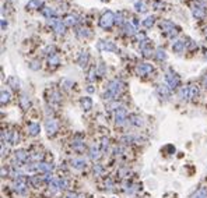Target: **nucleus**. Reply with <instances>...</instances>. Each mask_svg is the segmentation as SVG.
Returning a JSON list of instances; mask_svg holds the SVG:
<instances>
[{"mask_svg": "<svg viewBox=\"0 0 207 198\" xmlns=\"http://www.w3.org/2000/svg\"><path fill=\"white\" fill-rule=\"evenodd\" d=\"M115 22H116V15H115L112 11H106L99 20V25H101V28H104V29H109Z\"/></svg>", "mask_w": 207, "mask_h": 198, "instance_id": "1", "label": "nucleus"}, {"mask_svg": "<svg viewBox=\"0 0 207 198\" xmlns=\"http://www.w3.org/2000/svg\"><path fill=\"white\" fill-rule=\"evenodd\" d=\"M126 121H127V112H126V109L123 106L116 108V112H115V123L117 125H123Z\"/></svg>", "mask_w": 207, "mask_h": 198, "instance_id": "2", "label": "nucleus"}, {"mask_svg": "<svg viewBox=\"0 0 207 198\" xmlns=\"http://www.w3.org/2000/svg\"><path fill=\"white\" fill-rule=\"evenodd\" d=\"M123 91V82L119 80H112L108 84V92H111L113 96H117Z\"/></svg>", "mask_w": 207, "mask_h": 198, "instance_id": "3", "label": "nucleus"}, {"mask_svg": "<svg viewBox=\"0 0 207 198\" xmlns=\"http://www.w3.org/2000/svg\"><path fill=\"white\" fill-rule=\"evenodd\" d=\"M97 47L98 50H102V52H117L116 45L111 41H99Z\"/></svg>", "mask_w": 207, "mask_h": 198, "instance_id": "4", "label": "nucleus"}, {"mask_svg": "<svg viewBox=\"0 0 207 198\" xmlns=\"http://www.w3.org/2000/svg\"><path fill=\"white\" fill-rule=\"evenodd\" d=\"M165 81H167V85L169 88H176L179 85V77L172 71H168L165 74Z\"/></svg>", "mask_w": 207, "mask_h": 198, "instance_id": "5", "label": "nucleus"}, {"mask_svg": "<svg viewBox=\"0 0 207 198\" xmlns=\"http://www.w3.org/2000/svg\"><path fill=\"white\" fill-rule=\"evenodd\" d=\"M159 27H161V29L164 31L165 33H168L169 36H175L176 35V31H175V25H173V22L165 20V21H161Z\"/></svg>", "mask_w": 207, "mask_h": 198, "instance_id": "6", "label": "nucleus"}, {"mask_svg": "<svg viewBox=\"0 0 207 198\" xmlns=\"http://www.w3.org/2000/svg\"><path fill=\"white\" fill-rule=\"evenodd\" d=\"M59 125H58V121H56L55 119H50V117H48L46 121H45V130H46V133L49 134V135H53V134L58 131Z\"/></svg>", "mask_w": 207, "mask_h": 198, "instance_id": "7", "label": "nucleus"}, {"mask_svg": "<svg viewBox=\"0 0 207 198\" xmlns=\"http://www.w3.org/2000/svg\"><path fill=\"white\" fill-rule=\"evenodd\" d=\"M49 24L53 27V29H55V32L58 33V35H63L64 33V22L63 21H60V20H58V18H50Z\"/></svg>", "mask_w": 207, "mask_h": 198, "instance_id": "8", "label": "nucleus"}, {"mask_svg": "<svg viewBox=\"0 0 207 198\" xmlns=\"http://www.w3.org/2000/svg\"><path fill=\"white\" fill-rule=\"evenodd\" d=\"M192 13H193V17H195L196 20L203 18L204 14H206V4H204V3H197V4L193 7Z\"/></svg>", "mask_w": 207, "mask_h": 198, "instance_id": "9", "label": "nucleus"}, {"mask_svg": "<svg viewBox=\"0 0 207 198\" xmlns=\"http://www.w3.org/2000/svg\"><path fill=\"white\" fill-rule=\"evenodd\" d=\"M27 183H25V178L21 177L18 178V180H16V183H14V190H16V192H18V194H25L27 192Z\"/></svg>", "mask_w": 207, "mask_h": 198, "instance_id": "10", "label": "nucleus"}, {"mask_svg": "<svg viewBox=\"0 0 207 198\" xmlns=\"http://www.w3.org/2000/svg\"><path fill=\"white\" fill-rule=\"evenodd\" d=\"M137 74L139 75H148L150 73H153V66L148 63H141L137 66Z\"/></svg>", "mask_w": 207, "mask_h": 198, "instance_id": "11", "label": "nucleus"}, {"mask_svg": "<svg viewBox=\"0 0 207 198\" xmlns=\"http://www.w3.org/2000/svg\"><path fill=\"white\" fill-rule=\"evenodd\" d=\"M53 170V165L52 163H46V162H36V172L41 173H50Z\"/></svg>", "mask_w": 207, "mask_h": 198, "instance_id": "12", "label": "nucleus"}, {"mask_svg": "<svg viewBox=\"0 0 207 198\" xmlns=\"http://www.w3.org/2000/svg\"><path fill=\"white\" fill-rule=\"evenodd\" d=\"M140 49H141L143 55H144L145 57L151 56V53H153V50H151L150 41H148V39H143V41H141V43H140Z\"/></svg>", "mask_w": 207, "mask_h": 198, "instance_id": "13", "label": "nucleus"}, {"mask_svg": "<svg viewBox=\"0 0 207 198\" xmlns=\"http://www.w3.org/2000/svg\"><path fill=\"white\" fill-rule=\"evenodd\" d=\"M88 59H90L88 52H87V50H83V52L80 53V56H78V59H77L78 66H80V67H85L87 64H88Z\"/></svg>", "mask_w": 207, "mask_h": 198, "instance_id": "14", "label": "nucleus"}, {"mask_svg": "<svg viewBox=\"0 0 207 198\" xmlns=\"http://www.w3.org/2000/svg\"><path fill=\"white\" fill-rule=\"evenodd\" d=\"M185 47H186V41H185V39H179V41H176L175 43L172 45L173 52H176V53L183 52V50H185Z\"/></svg>", "mask_w": 207, "mask_h": 198, "instance_id": "15", "label": "nucleus"}, {"mask_svg": "<svg viewBox=\"0 0 207 198\" xmlns=\"http://www.w3.org/2000/svg\"><path fill=\"white\" fill-rule=\"evenodd\" d=\"M16 159H17V163H20V162H27L28 159H30V155H28L27 151L20 149L16 152Z\"/></svg>", "mask_w": 207, "mask_h": 198, "instance_id": "16", "label": "nucleus"}, {"mask_svg": "<svg viewBox=\"0 0 207 198\" xmlns=\"http://www.w3.org/2000/svg\"><path fill=\"white\" fill-rule=\"evenodd\" d=\"M71 166L78 169V170H81L87 166V162L84 161L83 158H74V159H71Z\"/></svg>", "mask_w": 207, "mask_h": 198, "instance_id": "17", "label": "nucleus"}, {"mask_svg": "<svg viewBox=\"0 0 207 198\" xmlns=\"http://www.w3.org/2000/svg\"><path fill=\"white\" fill-rule=\"evenodd\" d=\"M101 151L98 149L95 145H92L91 148H90V152H88V156H90V159H92V161H98V159L101 158Z\"/></svg>", "mask_w": 207, "mask_h": 198, "instance_id": "18", "label": "nucleus"}, {"mask_svg": "<svg viewBox=\"0 0 207 198\" xmlns=\"http://www.w3.org/2000/svg\"><path fill=\"white\" fill-rule=\"evenodd\" d=\"M157 91H158L159 96L164 98V99H168V98H169V94H171V92H169V86L165 85V84H164V85H159Z\"/></svg>", "mask_w": 207, "mask_h": 198, "instance_id": "19", "label": "nucleus"}, {"mask_svg": "<svg viewBox=\"0 0 207 198\" xmlns=\"http://www.w3.org/2000/svg\"><path fill=\"white\" fill-rule=\"evenodd\" d=\"M39 131H41V127H39L38 123H31V124L28 125V133H30V135H32V137L38 135Z\"/></svg>", "mask_w": 207, "mask_h": 198, "instance_id": "20", "label": "nucleus"}, {"mask_svg": "<svg viewBox=\"0 0 207 198\" xmlns=\"http://www.w3.org/2000/svg\"><path fill=\"white\" fill-rule=\"evenodd\" d=\"M125 32H126V35H129V36L134 35V33L137 32L136 25H134L133 22H126L125 24Z\"/></svg>", "mask_w": 207, "mask_h": 198, "instance_id": "21", "label": "nucleus"}, {"mask_svg": "<svg viewBox=\"0 0 207 198\" xmlns=\"http://www.w3.org/2000/svg\"><path fill=\"white\" fill-rule=\"evenodd\" d=\"M80 105H81V108H83L84 110H90V109L92 108V100H91V98H88V96L81 98Z\"/></svg>", "mask_w": 207, "mask_h": 198, "instance_id": "22", "label": "nucleus"}, {"mask_svg": "<svg viewBox=\"0 0 207 198\" xmlns=\"http://www.w3.org/2000/svg\"><path fill=\"white\" fill-rule=\"evenodd\" d=\"M63 22H64V25H67V27H73V25H76L78 22V17L77 15H67Z\"/></svg>", "mask_w": 207, "mask_h": 198, "instance_id": "23", "label": "nucleus"}, {"mask_svg": "<svg viewBox=\"0 0 207 198\" xmlns=\"http://www.w3.org/2000/svg\"><path fill=\"white\" fill-rule=\"evenodd\" d=\"M192 198H207V188L206 187H201V188L196 190V191L193 192Z\"/></svg>", "mask_w": 207, "mask_h": 198, "instance_id": "24", "label": "nucleus"}, {"mask_svg": "<svg viewBox=\"0 0 207 198\" xmlns=\"http://www.w3.org/2000/svg\"><path fill=\"white\" fill-rule=\"evenodd\" d=\"M59 190H60V187H59V178H53V180L49 183L50 194H55V192H58Z\"/></svg>", "mask_w": 207, "mask_h": 198, "instance_id": "25", "label": "nucleus"}, {"mask_svg": "<svg viewBox=\"0 0 207 198\" xmlns=\"http://www.w3.org/2000/svg\"><path fill=\"white\" fill-rule=\"evenodd\" d=\"M42 4H44V3H42V0H30V2L27 3V6H25V7L30 8V10H35V8L41 7Z\"/></svg>", "mask_w": 207, "mask_h": 198, "instance_id": "26", "label": "nucleus"}, {"mask_svg": "<svg viewBox=\"0 0 207 198\" xmlns=\"http://www.w3.org/2000/svg\"><path fill=\"white\" fill-rule=\"evenodd\" d=\"M42 14H44L46 18H55V15H56V11H55V8H52V7H45V8H42Z\"/></svg>", "mask_w": 207, "mask_h": 198, "instance_id": "27", "label": "nucleus"}, {"mask_svg": "<svg viewBox=\"0 0 207 198\" xmlns=\"http://www.w3.org/2000/svg\"><path fill=\"white\" fill-rule=\"evenodd\" d=\"M18 139H20V135H18V133H17V131H10V133H8L7 141L10 142V144H17V142H18Z\"/></svg>", "mask_w": 207, "mask_h": 198, "instance_id": "28", "label": "nucleus"}, {"mask_svg": "<svg viewBox=\"0 0 207 198\" xmlns=\"http://www.w3.org/2000/svg\"><path fill=\"white\" fill-rule=\"evenodd\" d=\"M7 84H8V85H10L13 89H18V88H20V81H18V78L14 77V75L8 78V80H7Z\"/></svg>", "mask_w": 207, "mask_h": 198, "instance_id": "29", "label": "nucleus"}, {"mask_svg": "<svg viewBox=\"0 0 207 198\" xmlns=\"http://www.w3.org/2000/svg\"><path fill=\"white\" fill-rule=\"evenodd\" d=\"M134 7H136V10L139 11V13H145V11H147V6H145L144 3L141 2V0H136V3H134Z\"/></svg>", "mask_w": 207, "mask_h": 198, "instance_id": "30", "label": "nucleus"}, {"mask_svg": "<svg viewBox=\"0 0 207 198\" xmlns=\"http://www.w3.org/2000/svg\"><path fill=\"white\" fill-rule=\"evenodd\" d=\"M197 96H199V89H197V86L190 85V86H189V98H190V99H196Z\"/></svg>", "mask_w": 207, "mask_h": 198, "instance_id": "31", "label": "nucleus"}, {"mask_svg": "<svg viewBox=\"0 0 207 198\" xmlns=\"http://www.w3.org/2000/svg\"><path fill=\"white\" fill-rule=\"evenodd\" d=\"M155 57L158 59V60H165V59H167V53H165L164 49L158 47V49L155 50Z\"/></svg>", "mask_w": 207, "mask_h": 198, "instance_id": "32", "label": "nucleus"}, {"mask_svg": "<svg viewBox=\"0 0 207 198\" xmlns=\"http://www.w3.org/2000/svg\"><path fill=\"white\" fill-rule=\"evenodd\" d=\"M20 103H21V106L24 109H28V108H30V105H31V102H30V99H28L27 95H22V96L20 98Z\"/></svg>", "mask_w": 207, "mask_h": 198, "instance_id": "33", "label": "nucleus"}, {"mask_svg": "<svg viewBox=\"0 0 207 198\" xmlns=\"http://www.w3.org/2000/svg\"><path fill=\"white\" fill-rule=\"evenodd\" d=\"M10 100V92L7 89H2V105L7 103Z\"/></svg>", "mask_w": 207, "mask_h": 198, "instance_id": "34", "label": "nucleus"}, {"mask_svg": "<svg viewBox=\"0 0 207 198\" xmlns=\"http://www.w3.org/2000/svg\"><path fill=\"white\" fill-rule=\"evenodd\" d=\"M77 35L80 36V38H88V36L91 35V32H90V29H87V28H81V29L77 31Z\"/></svg>", "mask_w": 207, "mask_h": 198, "instance_id": "35", "label": "nucleus"}, {"mask_svg": "<svg viewBox=\"0 0 207 198\" xmlns=\"http://www.w3.org/2000/svg\"><path fill=\"white\" fill-rule=\"evenodd\" d=\"M179 98L181 99H187L189 98V86H186V88H182L181 91H179Z\"/></svg>", "mask_w": 207, "mask_h": 198, "instance_id": "36", "label": "nucleus"}, {"mask_svg": "<svg viewBox=\"0 0 207 198\" xmlns=\"http://www.w3.org/2000/svg\"><path fill=\"white\" fill-rule=\"evenodd\" d=\"M48 61H49V66H53V67H56L59 64V57L56 55H52V56H49V59H48Z\"/></svg>", "mask_w": 207, "mask_h": 198, "instance_id": "37", "label": "nucleus"}, {"mask_svg": "<svg viewBox=\"0 0 207 198\" xmlns=\"http://www.w3.org/2000/svg\"><path fill=\"white\" fill-rule=\"evenodd\" d=\"M154 20H155V18H154L153 15L147 17V18H145L144 21H143V25H144L145 28H151V27H153V25H154Z\"/></svg>", "mask_w": 207, "mask_h": 198, "instance_id": "38", "label": "nucleus"}, {"mask_svg": "<svg viewBox=\"0 0 207 198\" xmlns=\"http://www.w3.org/2000/svg\"><path fill=\"white\" fill-rule=\"evenodd\" d=\"M131 124H134V125H137V127H140V125H143V119L141 117H139V116H131Z\"/></svg>", "mask_w": 207, "mask_h": 198, "instance_id": "39", "label": "nucleus"}, {"mask_svg": "<svg viewBox=\"0 0 207 198\" xmlns=\"http://www.w3.org/2000/svg\"><path fill=\"white\" fill-rule=\"evenodd\" d=\"M73 148L77 151H81L84 148V142L81 141V139H74V141H73Z\"/></svg>", "mask_w": 207, "mask_h": 198, "instance_id": "40", "label": "nucleus"}, {"mask_svg": "<svg viewBox=\"0 0 207 198\" xmlns=\"http://www.w3.org/2000/svg\"><path fill=\"white\" fill-rule=\"evenodd\" d=\"M50 100H53V102H60V94H59V92H52V94H50Z\"/></svg>", "mask_w": 207, "mask_h": 198, "instance_id": "41", "label": "nucleus"}, {"mask_svg": "<svg viewBox=\"0 0 207 198\" xmlns=\"http://www.w3.org/2000/svg\"><path fill=\"white\" fill-rule=\"evenodd\" d=\"M67 181L64 180V178H59V187H60V190H66L67 188Z\"/></svg>", "mask_w": 207, "mask_h": 198, "instance_id": "42", "label": "nucleus"}, {"mask_svg": "<svg viewBox=\"0 0 207 198\" xmlns=\"http://www.w3.org/2000/svg\"><path fill=\"white\" fill-rule=\"evenodd\" d=\"M95 73H97V68H95V67H92L91 68V71H90V74H88V80L90 81H92V80H95Z\"/></svg>", "mask_w": 207, "mask_h": 198, "instance_id": "43", "label": "nucleus"}, {"mask_svg": "<svg viewBox=\"0 0 207 198\" xmlns=\"http://www.w3.org/2000/svg\"><path fill=\"white\" fill-rule=\"evenodd\" d=\"M108 145H109L108 138H102V149H101V152H105V149L108 148Z\"/></svg>", "mask_w": 207, "mask_h": 198, "instance_id": "44", "label": "nucleus"}, {"mask_svg": "<svg viewBox=\"0 0 207 198\" xmlns=\"http://www.w3.org/2000/svg\"><path fill=\"white\" fill-rule=\"evenodd\" d=\"M116 24H117V25H122V24H123V14H122V13H119V14L116 15Z\"/></svg>", "mask_w": 207, "mask_h": 198, "instance_id": "45", "label": "nucleus"}, {"mask_svg": "<svg viewBox=\"0 0 207 198\" xmlns=\"http://www.w3.org/2000/svg\"><path fill=\"white\" fill-rule=\"evenodd\" d=\"M98 74H99V75H104V73H105V64H99V66H98Z\"/></svg>", "mask_w": 207, "mask_h": 198, "instance_id": "46", "label": "nucleus"}, {"mask_svg": "<svg viewBox=\"0 0 207 198\" xmlns=\"http://www.w3.org/2000/svg\"><path fill=\"white\" fill-rule=\"evenodd\" d=\"M30 67H31V68H32V70H38L39 67H41V63H39V61H32Z\"/></svg>", "mask_w": 207, "mask_h": 198, "instance_id": "47", "label": "nucleus"}, {"mask_svg": "<svg viewBox=\"0 0 207 198\" xmlns=\"http://www.w3.org/2000/svg\"><path fill=\"white\" fill-rule=\"evenodd\" d=\"M94 170H95V173H101L102 172V167H101L99 165H97V166H94Z\"/></svg>", "mask_w": 207, "mask_h": 198, "instance_id": "48", "label": "nucleus"}, {"mask_svg": "<svg viewBox=\"0 0 207 198\" xmlns=\"http://www.w3.org/2000/svg\"><path fill=\"white\" fill-rule=\"evenodd\" d=\"M6 28H7V22H6V20H4V18H3V20H2V29L4 31Z\"/></svg>", "mask_w": 207, "mask_h": 198, "instance_id": "49", "label": "nucleus"}, {"mask_svg": "<svg viewBox=\"0 0 207 198\" xmlns=\"http://www.w3.org/2000/svg\"><path fill=\"white\" fill-rule=\"evenodd\" d=\"M203 84H204V86L207 88V74L204 75V78H203Z\"/></svg>", "mask_w": 207, "mask_h": 198, "instance_id": "50", "label": "nucleus"}, {"mask_svg": "<svg viewBox=\"0 0 207 198\" xmlns=\"http://www.w3.org/2000/svg\"><path fill=\"white\" fill-rule=\"evenodd\" d=\"M87 91H88V92H94V88H92V86H88V88H87Z\"/></svg>", "mask_w": 207, "mask_h": 198, "instance_id": "51", "label": "nucleus"}, {"mask_svg": "<svg viewBox=\"0 0 207 198\" xmlns=\"http://www.w3.org/2000/svg\"><path fill=\"white\" fill-rule=\"evenodd\" d=\"M204 59L207 60V50H206V53H204Z\"/></svg>", "mask_w": 207, "mask_h": 198, "instance_id": "52", "label": "nucleus"}, {"mask_svg": "<svg viewBox=\"0 0 207 198\" xmlns=\"http://www.w3.org/2000/svg\"><path fill=\"white\" fill-rule=\"evenodd\" d=\"M206 36H207V28H206Z\"/></svg>", "mask_w": 207, "mask_h": 198, "instance_id": "53", "label": "nucleus"}, {"mask_svg": "<svg viewBox=\"0 0 207 198\" xmlns=\"http://www.w3.org/2000/svg\"><path fill=\"white\" fill-rule=\"evenodd\" d=\"M63 198H69V197H63Z\"/></svg>", "mask_w": 207, "mask_h": 198, "instance_id": "54", "label": "nucleus"}]
</instances>
